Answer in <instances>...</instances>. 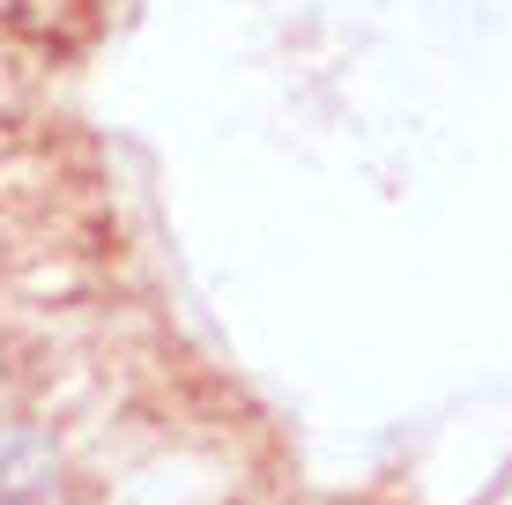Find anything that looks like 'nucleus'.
Wrapping results in <instances>:
<instances>
[{
    "label": "nucleus",
    "mask_w": 512,
    "mask_h": 505,
    "mask_svg": "<svg viewBox=\"0 0 512 505\" xmlns=\"http://www.w3.org/2000/svg\"><path fill=\"white\" fill-rule=\"evenodd\" d=\"M52 483H60V446L30 424H0V505L52 498Z\"/></svg>",
    "instance_id": "nucleus-1"
},
{
    "label": "nucleus",
    "mask_w": 512,
    "mask_h": 505,
    "mask_svg": "<svg viewBox=\"0 0 512 505\" xmlns=\"http://www.w3.org/2000/svg\"><path fill=\"white\" fill-rule=\"evenodd\" d=\"M30 505H52V498H30Z\"/></svg>",
    "instance_id": "nucleus-2"
}]
</instances>
